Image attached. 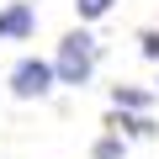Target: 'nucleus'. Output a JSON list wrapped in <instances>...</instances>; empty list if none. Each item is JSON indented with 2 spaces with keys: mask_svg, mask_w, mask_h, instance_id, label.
Segmentation results:
<instances>
[{
  "mask_svg": "<svg viewBox=\"0 0 159 159\" xmlns=\"http://www.w3.org/2000/svg\"><path fill=\"white\" fill-rule=\"evenodd\" d=\"M96 159H122V138H101L96 143Z\"/></svg>",
  "mask_w": 159,
  "mask_h": 159,
  "instance_id": "423d86ee",
  "label": "nucleus"
},
{
  "mask_svg": "<svg viewBox=\"0 0 159 159\" xmlns=\"http://www.w3.org/2000/svg\"><path fill=\"white\" fill-rule=\"evenodd\" d=\"M74 11H80V21H96L111 11V0H74Z\"/></svg>",
  "mask_w": 159,
  "mask_h": 159,
  "instance_id": "39448f33",
  "label": "nucleus"
},
{
  "mask_svg": "<svg viewBox=\"0 0 159 159\" xmlns=\"http://www.w3.org/2000/svg\"><path fill=\"white\" fill-rule=\"evenodd\" d=\"M48 69H53V80H64V85H85L90 69H96V37L90 32H69L58 43V58Z\"/></svg>",
  "mask_w": 159,
  "mask_h": 159,
  "instance_id": "f257e3e1",
  "label": "nucleus"
},
{
  "mask_svg": "<svg viewBox=\"0 0 159 159\" xmlns=\"http://www.w3.org/2000/svg\"><path fill=\"white\" fill-rule=\"evenodd\" d=\"M32 32H37V11L27 6V0L0 6V37H6V43H27Z\"/></svg>",
  "mask_w": 159,
  "mask_h": 159,
  "instance_id": "7ed1b4c3",
  "label": "nucleus"
},
{
  "mask_svg": "<svg viewBox=\"0 0 159 159\" xmlns=\"http://www.w3.org/2000/svg\"><path fill=\"white\" fill-rule=\"evenodd\" d=\"M138 48H143V58H159V32H154V27L138 32Z\"/></svg>",
  "mask_w": 159,
  "mask_h": 159,
  "instance_id": "0eeeda50",
  "label": "nucleus"
},
{
  "mask_svg": "<svg viewBox=\"0 0 159 159\" xmlns=\"http://www.w3.org/2000/svg\"><path fill=\"white\" fill-rule=\"evenodd\" d=\"M11 90H16L21 101H32V96H48V90H53V69H48L43 58H21V64L11 69Z\"/></svg>",
  "mask_w": 159,
  "mask_h": 159,
  "instance_id": "f03ea898",
  "label": "nucleus"
},
{
  "mask_svg": "<svg viewBox=\"0 0 159 159\" xmlns=\"http://www.w3.org/2000/svg\"><path fill=\"white\" fill-rule=\"evenodd\" d=\"M111 101H117V111H122V106H127V111H143V106H148V96H143V90H122V85L111 90Z\"/></svg>",
  "mask_w": 159,
  "mask_h": 159,
  "instance_id": "20e7f679",
  "label": "nucleus"
}]
</instances>
